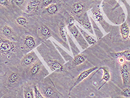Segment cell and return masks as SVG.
<instances>
[{
  "label": "cell",
  "mask_w": 130,
  "mask_h": 98,
  "mask_svg": "<svg viewBox=\"0 0 130 98\" xmlns=\"http://www.w3.org/2000/svg\"><path fill=\"white\" fill-rule=\"evenodd\" d=\"M25 71L17 66L0 65V98H24Z\"/></svg>",
  "instance_id": "obj_1"
},
{
  "label": "cell",
  "mask_w": 130,
  "mask_h": 98,
  "mask_svg": "<svg viewBox=\"0 0 130 98\" xmlns=\"http://www.w3.org/2000/svg\"><path fill=\"white\" fill-rule=\"evenodd\" d=\"M1 18L11 25L22 34L27 33L37 34V22L35 16L16 10L1 12Z\"/></svg>",
  "instance_id": "obj_2"
},
{
  "label": "cell",
  "mask_w": 130,
  "mask_h": 98,
  "mask_svg": "<svg viewBox=\"0 0 130 98\" xmlns=\"http://www.w3.org/2000/svg\"><path fill=\"white\" fill-rule=\"evenodd\" d=\"M38 52L53 72H69L64 65V62L57 49L50 40L42 41L37 47Z\"/></svg>",
  "instance_id": "obj_3"
},
{
  "label": "cell",
  "mask_w": 130,
  "mask_h": 98,
  "mask_svg": "<svg viewBox=\"0 0 130 98\" xmlns=\"http://www.w3.org/2000/svg\"><path fill=\"white\" fill-rule=\"evenodd\" d=\"M24 54L20 42L0 38V65L17 66Z\"/></svg>",
  "instance_id": "obj_4"
},
{
  "label": "cell",
  "mask_w": 130,
  "mask_h": 98,
  "mask_svg": "<svg viewBox=\"0 0 130 98\" xmlns=\"http://www.w3.org/2000/svg\"><path fill=\"white\" fill-rule=\"evenodd\" d=\"M26 81L33 85L38 82L49 75V73L40 59L25 71Z\"/></svg>",
  "instance_id": "obj_5"
},
{
  "label": "cell",
  "mask_w": 130,
  "mask_h": 98,
  "mask_svg": "<svg viewBox=\"0 0 130 98\" xmlns=\"http://www.w3.org/2000/svg\"><path fill=\"white\" fill-rule=\"evenodd\" d=\"M35 17L37 22V34L42 41L46 40L50 37H53L69 50V48L67 47V44L52 31L44 20L40 16H35Z\"/></svg>",
  "instance_id": "obj_6"
},
{
  "label": "cell",
  "mask_w": 130,
  "mask_h": 98,
  "mask_svg": "<svg viewBox=\"0 0 130 98\" xmlns=\"http://www.w3.org/2000/svg\"><path fill=\"white\" fill-rule=\"evenodd\" d=\"M48 76L51 80L55 88L60 93L62 94L65 97H67L66 95V94L69 97L65 91L64 88H66L67 84L71 87L73 81L71 80V79L73 78L74 77L73 75H71L70 72H53Z\"/></svg>",
  "instance_id": "obj_7"
},
{
  "label": "cell",
  "mask_w": 130,
  "mask_h": 98,
  "mask_svg": "<svg viewBox=\"0 0 130 98\" xmlns=\"http://www.w3.org/2000/svg\"><path fill=\"white\" fill-rule=\"evenodd\" d=\"M44 98H63L64 96L57 90L48 76L37 84Z\"/></svg>",
  "instance_id": "obj_8"
},
{
  "label": "cell",
  "mask_w": 130,
  "mask_h": 98,
  "mask_svg": "<svg viewBox=\"0 0 130 98\" xmlns=\"http://www.w3.org/2000/svg\"><path fill=\"white\" fill-rule=\"evenodd\" d=\"M0 30L1 37L12 41H21L22 34L2 18Z\"/></svg>",
  "instance_id": "obj_9"
},
{
  "label": "cell",
  "mask_w": 130,
  "mask_h": 98,
  "mask_svg": "<svg viewBox=\"0 0 130 98\" xmlns=\"http://www.w3.org/2000/svg\"><path fill=\"white\" fill-rule=\"evenodd\" d=\"M20 42L26 54L39 46L41 44L42 41L37 34L27 33L22 34Z\"/></svg>",
  "instance_id": "obj_10"
},
{
  "label": "cell",
  "mask_w": 130,
  "mask_h": 98,
  "mask_svg": "<svg viewBox=\"0 0 130 98\" xmlns=\"http://www.w3.org/2000/svg\"><path fill=\"white\" fill-rule=\"evenodd\" d=\"M39 59V58L35 52L33 51H31L24 54L17 66L25 71Z\"/></svg>",
  "instance_id": "obj_11"
},
{
  "label": "cell",
  "mask_w": 130,
  "mask_h": 98,
  "mask_svg": "<svg viewBox=\"0 0 130 98\" xmlns=\"http://www.w3.org/2000/svg\"><path fill=\"white\" fill-rule=\"evenodd\" d=\"M87 56L85 54H78L69 62L64 65L67 70L72 71L81 66L86 61Z\"/></svg>",
  "instance_id": "obj_12"
},
{
  "label": "cell",
  "mask_w": 130,
  "mask_h": 98,
  "mask_svg": "<svg viewBox=\"0 0 130 98\" xmlns=\"http://www.w3.org/2000/svg\"><path fill=\"white\" fill-rule=\"evenodd\" d=\"M61 6V4L60 3L50 5L42 10L40 16L42 18H52L58 16Z\"/></svg>",
  "instance_id": "obj_13"
},
{
  "label": "cell",
  "mask_w": 130,
  "mask_h": 98,
  "mask_svg": "<svg viewBox=\"0 0 130 98\" xmlns=\"http://www.w3.org/2000/svg\"><path fill=\"white\" fill-rule=\"evenodd\" d=\"M41 0H29L24 13L30 16H40Z\"/></svg>",
  "instance_id": "obj_14"
},
{
  "label": "cell",
  "mask_w": 130,
  "mask_h": 98,
  "mask_svg": "<svg viewBox=\"0 0 130 98\" xmlns=\"http://www.w3.org/2000/svg\"><path fill=\"white\" fill-rule=\"evenodd\" d=\"M98 69V67H94L88 69L87 70L84 71L82 72H81L77 77L74 79H73L71 83L70 89L69 96L71 91L75 87L83 81L86 78H87L91 73Z\"/></svg>",
  "instance_id": "obj_15"
},
{
  "label": "cell",
  "mask_w": 130,
  "mask_h": 98,
  "mask_svg": "<svg viewBox=\"0 0 130 98\" xmlns=\"http://www.w3.org/2000/svg\"><path fill=\"white\" fill-rule=\"evenodd\" d=\"M68 28L83 49H86L88 47V45L87 43L80 34L77 27L74 25L72 26H68Z\"/></svg>",
  "instance_id": "obj_16"
},
{
  "label": "cell",
  "mask_w": 130,
  "mask_h": 98,
  "mask_svg": "<svg viewBox=\"0 0 130 98\" xmlns=\"http://www.w3.org/2000/svg\"><path fill=\"white\" fill-rule=\"evenodd\" d=\"M86 8L85 3L82 2H77L73 4L70 8V12L74 17L82 16Z\"/></svg>",
  "instance_id": "obj_17"
},
{
  "label": "cell",
  "mask_w": 130,
  "mask_h": 98,
  "mask_svg": "<svg viewBox=\"0 0 130 98\" xmlns=\"http://www.w3.org/2000/svg\"><path fill=\"white\" fill-rule=\"evenodd\" d=\"M74 18L75 20L77 21L82 26H83L85 29L90 32L91 33L93 34L92 26L87 13H85L80 17Z\"/></svg>",
  "instance_id": "obj_18"
},
{
  "label": "cell",
  "mask_w": 130,
  "mask_h": 98,
  "mask_svg": "<svg viewBox=\"0 0 130 98\" xmlns=\"http://www.w3.org/2000/svg\"><path fill=\"white\" fill-rule=\"evenodd\" d=\"M34 85L26 81L23 86V93L24 98H35Z\"/></svg>",
  "instance_id": "obj_19"
},
{
  "label": "cell",
  "mask_w": 130,
  "mask_h": 98,
  "mask_svg": "<svg viewBox=\"0 0 130 98\" xmlns=\"http://www.w3.org/2000/svg\"><path fill=\"white\" fill-rule=\"evenodd\" d=\"M120 74L124 86L129 82L130 78V72L129 67L126 64H123L120 68Z\"/></svg>",
  "instance_id": "obj_20"
},
{
  "label": "cell",
  "mask_w": 130,
  "mask_h": 98,
  "mask_svg": "<svg viewBox=\"0 0 130 98\" xmlns=\"http://www.w3.org/2000/svg\"><path fill=\"white\" fill-rule=\"evenodd\" d=\"M109 56L113 59H118L120 57H123L125 60L130 62V50H125L117 53H110Z\"/></svg>",
  "instance_id": "obj_21"
},
{
  "label": "cell",
  "mask_w": 130,
  "mask_h": 98,
  "mask_svg": "<svg viewBox=\"0 0 130 98\" xmlns=\"http://www.w3.org/2000/svg\"><path fill=\"white\" fill-rule=\"evenodd\" d=\"M120 29V34L123 39L124 40H127L130 34L129 27L127 23L125 22L121 25Z\"/></svg>",
  "instance_id": "obj_22"
},
{
  "label": "cell",
  "mask_w": 130,
  "mask_h": 98,
  "mask_svg": "<svg viewBox=\"0 0 130 98\" xmlns=\"http://www.w3.org/2000/svg\"><path fill=\"white\" fill-rule=\"evenodd\" d=\"M77 28L79 30V31L81 32L84 38L86 39L87 42L90 45H93L96 43V41L95 39H94L93 37L90 36L87 33H86L84 30H83L80 26L77 25Z\"/></svg>",
  "instance_id": "obj_23"
},
{
  "label": "cell",
  "mask_w": 130,
  "mask_h": 98,
  "mask_svg": "<svg viewBox=\"0 0 130 98\" xmlns=\"http://www.w3.org/2000/svg\"><path fill=\"white\" fill-rule=\"evenodd\" d=\"M64 17L66 24L68 26H72L74 25L75 19L73 16L65 11L64 13Z\"/></svg>",
  "instance_id": "obj_24"
},
{
  "label": "cell",
  "mask_w": 130,
  "mask_h": 98,
  "mask_svg": "<svg viewBox=\"0 0 130 98\" xmlns=\"http://www.w3.org/2000/svg\"><path fill=\"white\" fill-rule=\"evenodd\" d=\"M100 69L102 70L103 71V76L100 82L102 81V80H104L105 81V83H104V84H105L106 82H107L110 80V74L109 71V69L106 67H100V69L98 70V71Z\"/></svg>",
  "instance_id": "obj_25"
},
{
  "label": "cell",
  "mask_w": 130,
  "mask_h": 98,
  "mask_svg": "<svg viewBox=\"0 0 130 98\" xmlns=\"http://www.w3.org/2000/svg\"><path fill=\"white\" fill-rule=\"evenodd\" d=\"M93 18L95 21L100 23H102L103 20V17L99 10H92Z\"/></svg>",
  "instance_id": "obj_26"
},
{
  "label": "cell",
  "mask_w": 130,
  "mask_h": 98,
  "mask_svg": "<svg viewBox=\"0 0 130 98\" xmlns=\"http://www.w3.org/2000/svg\"><path fill=\"white\" fill-rule=\"evenodd\" d=\"M54 1V0H41L40 4V6H41V8L43 9L46 8L50 5L52 4Z\"/></svg>",
  "instance_id": "obj_27"
},
{
  "label": "cell",
  "mask_w": 130,
  "mask_h": 98,
  "mask_svg": "<svg viewBox=\"0 0 130 98\" xmlns=\"http://www.w3.org/2000/svg\"><path fill=\"white\" fill-rule=\"evenodd\" d=\"M33 88L35 98H44L39 90L37 85H34Z\"/></svg>",
  "instance_id": "obj_28"
},
{
  "label": "cell",
  "mask_w": 130,
  "mask_h": 98,
  "mask_svg": "<svg viewBox=\"0 0 130 98\" xmlns=\"http://www.w3.org/2000/svg\"><path fill=\"white\" fill-rule=\"evenodd\" d=\"M10 0H0L1 9L2 8V9H7L8 8Z\"/></svg>",
  "instance_id": "obj_29"
},
{
  "label": "cell",
  "mask_w": 130,
  "mask_h": 98,
  "mask_svg": "<svg viewBox=\"0 0 130 98\" xmlns=\"http://www.w3.org/2000/svg\"><path fill=\"white\" fill-rule=\"evenodd\" d=\"M123 96L126 97H130V88H125L123 89L121 92Z\"/></svg>",
  "instance_id": "obj_30"
},
{
  "label": "cell",
  "mask_w": 130,
  "mask_h": 98,
  "mask_svg": "<svg viewBox=\"0 0 130 98\" xmlns=\"http://www.w3.org/2000/svg\"><path fill=\"white\" fill-rule=\"evenodd\" d=\"M25 0H14L15 5L19 8H21L24 4Z\"/></svg>",
  "instance_id": "obj_31"
},
{
  "label": "cell",
  "mask_w": 130,
  "mask_h": 98,
  "mask_svg": "<svg viewBox=\"0 0 130 98\" xmlns=\"http://www.w3.org/2000/svg\"><path fill=\"white\" fill-rule=\"evenodd\" d=\"M125 58H123V57H120V58H118V61L119 63L121 64H123L125 63Z\"/></svg>",
  "instance_id": "obj_32"
},
{
  "label": "cell",
  "mask_w": 130,
  "mask_h": 98,
  "mask_svg": "<svg viewBox=\"0 0 130 98\" xmlns=\"http://www.w3.org/2000/svg\"><path fill=\"white\" fill-rule=\"evenodd\" d=\"M120 1L122 2H123L124 4H125L126 3V1L125 0H119Z\"/></svg>",
  "instance_id": "obj_33"
}]
</instances>
